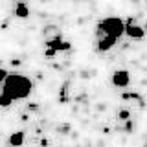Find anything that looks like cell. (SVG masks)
<instances>
[{
	"label": "cell",
	"mask_w": 147,
	"mask_h": 147,
	"mask_svg": "<svg viewBox=\"0 0 147 147\" xmlns=\"http://www.w3.org/2000/svg\"><path fill=\"white\" fill-rule=\"evenodd\" d=\"M31 81L22 74H7V77L2 83V92L6 96H9L13 101L17 99H26L31 94Z\"/></svg>",
	"instance_id": "obj_1"
},
{
	"label": "cell",
	"mask_w": 147,
	"mask_h": 147,
	"mask_svg": "<svg viewBox=\"0 0 147 147\" xmlns=\"http://www.w3.org/2000/svg\"><path fill=\"white\" fill-rule=\"evenodd\" d=\"M123 33H125V22L119 17H107L98 24V37L110 35V37L119 39Z\"/></svg>",
	"instance_id": "obj_2"
},
{
	"label": "cell",
	"mask_w": 147,
	"mask_h": 147,
	"mask_svg": "<svg viewBox=\"0 0 147 147\" xmlns=\"http://www.w3.org/2000/svg\"><path fill=\"white\" fill-rule=\"evenodd\" d=\"M131 83V74L127 70H116L112 74V85L118 86V88H125Z\"/></svg>",
	"instance_id": "obj_3"
},
{
	"label": "cell",
	"mask_w": 147,
	"mask_h": 147,
	"mask_svg": "<svg viewBox=\"0 0 147 147\" xmlns=\"http://www.w3.org/2000/svg\"><path fill=\"white\" fill-rule=\"evenodd\" d=\"M46 46H48V48H53L55 52H68V50L72 48V44L66 42V40H63L61 37H55V39L46 40Z\"/></svg>",
	"instance_id": "obj_4"
},
{
	"label": "cell",
	"mask_w": 147,
	"mask_h": 147,
	"mask_svg": "<svg viewBox=\"0 0 147 147\" xmlns=\"http://www.w3.org/2000/svg\"><path fill=\"white\" fill-rule=\"evenodd\" d=\"M125 33L131 37V39H144V35H145V30L142 26H136V24H132V20H129L127 24H125Z\"/></svg>",
	"instance_id": "obj_5"
},
{
	"label": "cell",
	"mask_w": 147,
	"mask_h": 147,
	"mask_svg": "<svg viewBox=\"0 0 147 147\" xmlns=\"http://www.w3.org/2000/svg\"><path fill=\"white\" fill-rule=\"evenodd\" d=\"M116 42H118L116 37L103 35V37H99V40H98V50H99V52H109V50L112 48V46L116 44Z\"/></svg>",
	"instance_id": "obj_6"
},
{
	"label": "cell",
	"mask_w": 147,
	"mask_h": 147,
	"mask_svg": "<svg viewBox=\"0 0 147 147\" xmlns=\"http://www.w3.org/2000/svg\"><path fill=\"white\" fill-rule=\"evenodd\" d=\"M22 144H24V132L22 131H17L9 136V145L11 147H20Z\"/></svg>",
	"instance_id": "obj_7"
},
{
	"label": "cell",
	"mask_w": 147,
	"mask_h": 147,
	"mask_svg": "<svg viewBox=\"0 0 147 147\" xmlns=\"http://www.w3.org/2000/svg\"><path fill=\"white\" fill-rule=\"evenodd\" d=\"M28 15H30V7H28L24 2H18L17 6H15V17H18V18H26Z\"/></svg>",
	"instance_id": "obj_8"
},
{
	"label": "cell",
	"mask_w": 147,
	"mask_h": 147,
	"mask_svg": "<svg viewBox=\"0 0 147 147\" xmlns=\"http://www.w3.org/2000/svg\"><path fill=\"white\" fill-rule=\"evenodd\" d=\"M13 103V99L9 98V96H6L2 92V94H0V107H9V105Z\"/></svg>",
	"instance_id": "obj_9"
},
{
	"label": "cell",
	"mask_w": 147,
	"mask_h": 147,
	"mask_svg": "<svg viewBox=\"0 0 147 147\" xmlns=\"http://www.w3.org/2000/svg\"><path fill=\"white\" fill-rule=\"evenodd\" d=\"M123 99H136V101H140V103H144L138 94H123Z\"/></svg>",
	"instance_id": "obj_10"
},
{
	"label": "cell",
	"mask_w": 147,
	"mask_h": 147,
	"mask_svg": "<svg viewBox=\"0 0 147 147\" xmlns=\"http://www.w3.org/2000/svg\"><path fill=\"white\" fill-rule=\"evenodd\" d=\"M129 116H131V114H129V110H125V109L118 112V118H119V119H129Z\"/></svg>",
	"instance_id": "obj_11"
},
{
	"label": "cell",
	"mask_w": 147,
	"mask_h": 147,
	"mask_svg": "<svg viewBox=\"0 0 147 147\" xmlns=\"http://www.w3.org/2000/svg\"><path fill=\"white\" fill-rule=\"evenodd\" d=\"M7 74H9V72H6L4 68H0V83H4V79L7 77Z\"/></svg>",
	"instance_id": "obj_12"
},
{
	"label": "cell",
	"mask_w": 147,
	"mask_h": 147,
	"mask_svg": "<svg viewBox=\"0 0 147 147\" xmlns=\"http://www.w3.org/2000/svg\"><path fill=\"white\" fill-rule=\"evenodd\" d=\"M57 52H55L53 48H46V55H48V57H52V55H55Z\"/></svg>",
	"instance_id": "obj_13"
}]
</instances>
